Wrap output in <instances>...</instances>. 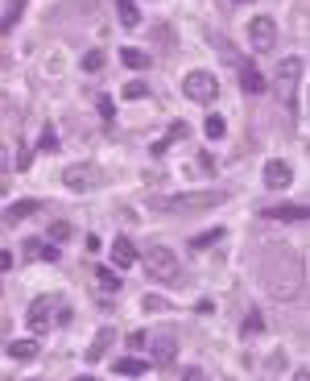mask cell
Listing matches in <instances>:
<instances>
[{"label":"cell","mask_w":310,"mask_h":381,"mask_svg":"<svg viewBox=\"0 0 310 381\" xmlns=\"http://www.w3.org/2000/svg\"><path fill=\"white\" fill-rule=\"evenodd\" d=\"M37 149H58V133H54V129H41V141H37Z\"/></svg>","instance_id":"30"},{"label":"cell","mask_w":310,"mask_h":381,"mask_svg":"<svg viewBox=\"0 0 310 381\" xmlns=\"http://www.w3.org/2000/svg\"><path fill=\"white\" fill-rule=\"evenodd\" d=\"M21 12H25V0H8V8H4V17H0V33H8Z\"/></svg>","instance_id":"19"},{"label":"cell","mask_w":310,"mask_h":381,"mask_svg":"<svg viewBox=\"0 0 310 381\" xmlns=\"http://www.w3.org/2000/svg\"><path fill=\"white\" fill-rule=\"evenodd\" d=\"M145 344H149V365H170L174 357H178V340L174 336H145Z\"/></svg>","instance_id":"7"},{"label":"cell","mask_w":310,"mask_h":381,"mask_svg":"<svg viewBox=\"0 0 310 381\" xmlns=\"http://www.w3.org/2000/svg\"><path fill=\"white\" fill-rule=\"evenodd\" d=\"M149 369H153V365L141 361V357H120V361H116V373H120V378H141V373H149Z\"/></svg>","instance_id":"13"},{"label":"cell","mask_w":310,"mask_h":381,"mask_svg":"<svg viewBox=\"0 0 310 381\" xmlns=\"http://www.w3.org/2000/svg\"><path fill=\"white\" fill-rule=\"evenodd\" d=\"M182 91H186V100H195V104H211V100L220 95V79H215L211 71H191V75L182 79Z\"/></svg>","instance_id":"3"},{"label":"cell","mask_w":310,"mask_h":381,"mask_svg":"<svg viewBox=\"0 0 310 381\" xmlns=\"http://www.w3.org/2000/svg\"><path fill=\"white\" fill-rule=\"evenodd\" d=\"M62 183H66L70 191H95V187H99V170H95V166H83V162H75V166H66Z\"/></svg>","instance_id":"6"},{"label":"cell","mask_w":310,"mask_h":381,"mask_svg":"<svg viewBox=\"0 0 310 381\" xmlns=\"http://www.w3.org/2000/svg\"><path fill=\"white\" fill-rule=\"evenodd\" d=\"M50 307H54L50 299H33V307H29V315H25V319H29V332H37V336L50 332Z\"/></svg>","instance_id":"9"},{"label":"cell","mask_w":310,"mask_h":381,"mask_svg":"<svg viewBox=\"0 0 310 381\" xmlns=\"http://www.w3.org/2000/svg\"><path fill=\"white\" fill-rule=\"evenodd\" d=\"M269 220H307V203H282V207H265Z\"/></svg>","instance_id":"12"},{"label":"cell","mask_w":310,"mask_h":381,"mask_svg":"<svg viewBox=\"0 0 310 381\" xmlns=\"http://www.w3.org/2000/svg\"><path fill=\"white\" fill-rule=\"evenodd\" d=\"M75 381H95V378H75Z\"/></svg>","instance_id":"36"},{"label":"cell","mask_w":310,"mask_h":381,"mask_svg":"<svg viewBox=\"0 0 310 381\" xmlns=\"http://www.w3.org/2000/svg\"><path fill=\"white\" fill-rule=\"evenodd\" d=\"M116 17H120V25H124V29H133V25H141V12H137V0H116Z\"/></svg>","instance_id":"14"},{"label":"cell","mask_w":310,"mask_h":381,"mask_svg":"<svg viewBox=\"0 0 310 381\" xmlns=\"http://www.w3.org/2000/svg\"><path fill=\"white\" fill-rule=\"evenodd\" d=\"M8 357H12V361H33V357H37V344H33V340H12V344H8Z\"/></svg>","instance_id":"17"},{"label":"cell","mask_w":310,"mask_h":381,"mask_svg":"<svg viewBox=\"0 0 310 381\" xmlns=\"http://www.w3.org/2000/svg\"><path fill=\"white\" fill-rule=\"evenodd\" d=\"M95 282H99L104 290H120V278H116L108 266H99V270H95Z\"/></svg>","instance_id":"23"},{"label":"cell","mask_w":310,"mask_h":381,"mask_svg":"<svg viewBox=\"0 0 310 381\" xmlns=\"http://www.w3.org/2000/svg\"><path fill=\"white\" fill-rule=\"evenodd\" d=\"M120 62H124L128 71H145V66H149V54H141V50L124 46V50H120Z\"/></svg>","instance_id":"15"},{"label":"cell","mask_w":310,"mask_h":381,"mask_svg":"<svg viewBox=\"0 0 310 381\" xmlns=\"http://www.w3.org/2000/svg\"><path fill=\"white\" fill-rule=\"evenodd\" d=\"M294 381H310V378H307V369H298V378H294Z\"/></svg>","instance_id":"35"},{"label":"cell","mask_w":310,"mask_h":381,"mask_svg":"<svg viewBox=\"0 0 310 381\" xmlns=\"http://www.w3.org/2000/svg\"><path fill=\"white\" fill-rule=\"evenodd\" d=\"M99 116L112 124V116H116V104H112V95H99Z\"/></svg>","instance_id":"29"},{"label":"cell","mask_w":310,"mask_h":381,"mask_svg":"<svg viewBox=\"0 0 310 381\" xmlns=\"http://www.w3.org/2000/svg\"><path fill=\"white\" fill-rule=\"evenodd\" d=\"M290 183H294V170H290V162H282V158L265 162V187H269V191H286Z\"/></svg>","instance_id":"8"},{"label":"cell","mask_w":310,"mask_h":381,"mask_svg":"<svg viewBox=\"0 0 310 381\" xmlns=\"http://www.w3.org/2000/svg\"><path fill=\"white\" fill-rule=\"evenodd\" d=\"M178 137H186V124L178 120V124H170V141H178Z\"/></svg>","instance_id":"33"},{"label":"cell","mask_w":310,"mask_h":381,"mask_svg":"<svg viewBox=\"0 0 310 381\" xmlns=\"http://www.w3.org/2000/svg\"><path fill=\"white\" fill-rule=\"evenodd\" d=\"M33 212H37L33 199H17V203L8 207V220H25V216H33Z\"/></svg>","instance_id":"22"},{"label":"cell","mask_w":310,"mask_h":381,"mask_svg":"<svg viewBox=\"0 0 310 381\" xmlns=\"http://www.w3.org/2000/svg\"><path fill=\"white\" fill-rule=\"evenodd\" d=\"M261 328H265V315H261V311H253V315H244V324H240V332H244V336H257Z\"/></svg>","instance_id":"24"},{"label":"cell","mask_w":310,"mask_h":381,"mask_svg":"<svg viewBox=\"0 0 310 381\" xmlns=\"http://www.w3.org/2000/svg\"><path fill=\"white\" fill-rule=\"evenodd\" d=\"M224 199H228L224 191H186V195H174L166 212H203V207H220Z\"/></svg>","instance_id":"4"},{"label":"cell","mask_w":310,"mask_h":381,"mask_svg":"<svg viewBox=\"0 0 310 381\" xmlns=\"http://www.w3.org/2000/svg\"><path fill=\"white\" fill-rule=\"evenodd\" d=\"M178 381H211V378H207L203 369H186V373H182V378H178Z\"/></svg>","instance_id":"32"},{"label":"cell","mask_w":310,"mask_h":381,"mask_svg":"<svg viewBox=\"0 0 310 381\" xmlns=\"http://www.w3.org/2000/svg\"><path fill=\"white\" fill-rule=\"evenodd\" d=\"M112 266H116V270L137 266V249H133V241H124V236H120V241L112 245Z\"/></svg>","instance_id":"11"},{"label":"cell","mask_w":310,"mask_h":381,"mask_svg":"<svg viewBox=\"0 0 310 381\" xmlns=\"http://www.w3.org/2000/svg\"><path fill=\"white\" fill-rule=\"evenodd\" d=\"M4 270H12V253H8V249H0V274H4Z\"/></svg>","instance_id":"34"},{"label":"cell","mask_w":310,"mask_h":381,"mask_svg":"<svg viewBox=\"0 0 310 381\" xmlns=\"http://www.w3.org/2000/svg\"><path fill=\"white\" fill-rule=\"evenodd\" d=\"M145 270H149L157 282H166V286H170V282H178V274H182L178 257H174L166 245H149V249H145Z\"/></svg>","instance_id":"2"},{"label":"cell","mask_w":310,"mask_h":381,"mask_svg":"<svg viewBox=\"0 0 310 381\" xmlns=\"http://www.w3.org/2000/svg\"><path fill=\"white\" fill-rule=\"evenodd\" d=\"M215 241H224V228H211V232H203V236H195L191 245H195V249H211Z\"/></svg>","instance_id":"26"},{"label":"cell","mask_w":310,"mask_h":381,"mask_svg":"<svg viewBox=\"0 0 310 381\" xmlns=\"http://www.w3.org/2000/svg\"><path fill=\"white\" fill-rule=\"evenodd\" d=\"M66 236H70V224L66 220H54L50 224V241H66Z\"/></svg>","instance_id":"27"},{"label":"cell","mask_w":310,"mask_h":381,"mask_svg":"<svg viewBox=\"0 0 310 381\" xmlns=\"http://www.w3.org/2000/svg\"><path fill=\"white\" fill-rule=\"evenodd\" d=\"M236 4H253V0H236Z\"/></svg>","instance_id":"37"},{"label":"cell","mask_w":310,"mask_h":381,"mask_svg":"<svg viewBox=\"0 0 310 381\" xmlns=\"http://www.w3.org/2000/svg\"><path fill=\"white\" fill-rule=\"evenodd\" d=\"M145 95H149V83H145V79H133V83L124 87V100H145Z\"/></svg>","instance_id":"25"},{"label":"cell","mask_w":310,"mask_h":381,"mask_svg":"<svg viewBox=\"0 0 310 381\" xmlns=\"http://www.w3.org/2000/svg\"><path fill=\"white\" fill-rule=\"evenodd\" d=\"M265 286L273 299H298L302 295V261L294 253H273L265 261Z\"/></svg>","instance_id":"1"},{"label":"cell","mask_w":310,"mask_h":381,"mask_svg":"<svg viewBox=\"0 0 310 381\" xmlns=\"http://www.w3.org/2000/svg\"><path fill=\"white\" fill-rule=\"evenodd\" d=\"M240 87H244L249 95H261V91H265V75H261L253 62H244V66H240Z\"/></svg>","instance_id":"10"},{"label":"cell","mask_w":310,"mask_h":381,"mask_svg":"<svg viewBox=\"0 0 310 381\" xmlns=\"http://www.w3.org/2000/svg\"><path fill=\"white\" fill-rule=\"evenodd\" d=\"M249 41H253V50L269 54V50L278 46V21H273V17H253V21H249Z\"/></svg>","instance_id":"5"},{"label":"cell","mask_w":310,"mask_h":381,"mask_svg":"<svg viewBox=\"0 0 310 381\" xmlns=\"http://www.w3.org/2000/svg\"><path fill=\"white\" fill-rule=\"evenodd\" d=\"M25 253H29V257H41V261H58V257H62V253H58V245H41V241H29V245H25Z\"/></svg>","instance_id":"16"},{"label":"cell","mask_w":310,"mask_h":381,"mask_svg":"<svg viewBox=\"0 0 310 381\" xmlns=\"http://www.w3.org/2000/svg\"><path fill=\"white\" fill-rule=\"evenodd\" d=\"M203 133H207V137H211V141H220V137H224V133H228V120H224V116H215V112H211V116H207V124H203Z\"/></svg>","instance_id":"20"},{"label":"cell","mask_w":310,"mask_h":381,"mask_svg":"<svg viewBox=\"0 0 310 381\" xmlns=\"http://www.w3.org/2000/svg\"><path fill=\"white\" fill-rule=\"evenodd\" d=\"M302 71H307V62H302V58H286V62H282V79H290V83H294V79H302Z\"/></svg>","instance_id":"21"},{"label":"cell","mask_w":310,"mask_h":381,"mask_svg":"<svg viewBox=\"0 0 310 381\" xmlns=\"http://www.w3.org/2000/svg\"><path fill=\"white\" fill-rule=\"evenodd\" d=\"M112 340H116V336H112V328H104V332L95 336V344L87 349V361H99V357L108 353V344H112Z\"/></svg>","instance_id":"18"},{"label":"cell","mask_w":310,"mask_h":381,"mask_svg":"<svg viewBox=\"0 0 310 381\" xmlns=\"http://www.w3.org/2000/svg\"><path fill=\"white\" fill-rule=\"evenodd\" d=\"M141 307H145V311H166L170 303H166V299H157V295H145V303H141Z\"/></svg>","instance_id":"31"},{"label":"cell","mask_w":310,"mask_h":381,"mask_svg":"<svg viewBox=\"0 0 310 381\" xmlns=\"http://www.w3.org/2000/svg\"><path fill=\"white\" fill-rule=\"evenodd\" d=\"M99 66H104V54H99V50L83 54V71H99Z\"/></svg>","instance_id":"28"}]
</instances>
